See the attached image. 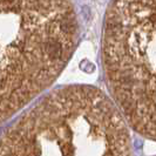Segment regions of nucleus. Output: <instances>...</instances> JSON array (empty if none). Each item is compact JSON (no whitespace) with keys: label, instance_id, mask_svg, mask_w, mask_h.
<instances>
[{"label":"nucleus","instance_id":"f257e3e1","mask_svg":"<svg viewBox=\"0 0 156 156\" xmlns=\"http://www.w3.org/2000/svg\"><path fill=\"white\" fill-rule=\"evenodd\" d=\"M78 34L68 1H0V122L54 82Z\"/></svg>","mask_w":156,"mask_h":156},{"label":"nucleus","instance_id":"f03ea898","mask_svg":"<svg viewBox=\"0 0 156 156\" xmlns=\"http://www.w3.org/2000/svg\"><path fill=\"white\" fill-rule=\"evenodd\" d=\"M0 156H133L128 125L98 88L45 96L0 139Z\"/></svg>","mask_w":156,"mask_h":156},{"label":"nucleus","instance_id":"7ed1b4c3","mask_svg":"<svg viewBox=\"0 0 156 156\" xmlns=\"http://www.w3.org/2000/svg\"><path fill=\"white\" fill-rule=\"evenodd\" d=\"M106 80L125 121L156 141V1H115L106 13Z\"/></svg>","mask_w":156,"mask_h":156}]
</instances>
